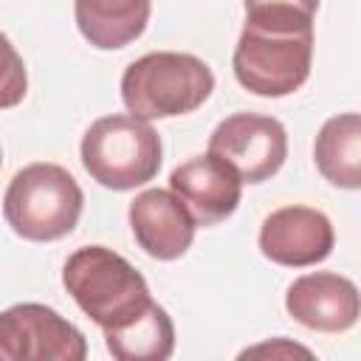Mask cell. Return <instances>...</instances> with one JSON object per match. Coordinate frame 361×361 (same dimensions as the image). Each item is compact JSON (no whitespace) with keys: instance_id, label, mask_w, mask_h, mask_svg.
<instances>
[{"instance_id":"cell-1","label":"cell","mask_w":361,"mask_h":361,"mask_svg":"<svg viewBox=\"0 0 361 361\" xmlns=\"http://www.w3.org/2000/svg\"><path fill=\"white\" fill-rule=\"evenodd\" d=\"M313 65V17L293 8H251L234 45V79L254 96L299 90Z\"/></svg>"},{"instance_id":"cell-2","label":"cell","mask_w":361,"mask_h":361,"mask_svg":"<svg viewBox=\"0 0 361 361\" xmlns=\"http://www.w3.org/2000/svg\"><path fill=\"white\" fill-rule=\"evenodd\" d=\"M62 285L102 333L130 324L155 302L141 271L107 245L76 248L62 265Z\"/></svg>"},{"instance_id":"cell-3","label":"cell","mask_w":361,"mask_h":361,"mask_svg":"<svg viewBox=\"0 0 361 361\" xmlns=\"http://www.w3.org/2000/svg\"><path fill=\"white\" fill-rule=\"evenodd\" d=\"M214 90L212 68L183 51H149L121 76V102L130 116L155 121L195 113Z\"/></svg>"},{"instance_id":"cell-4","label":"cell","mask_w":361,"mask_h":361,"mask_svg":"<svg viewBox=\"0 0 361 361\" xmlns=\"http://www.w3.org/2000/svg\"><path fill=\"white\" fill-rule=\"evenodd\" d=\"M85 209L76 178L51 161H37L14 172L3 195L8 228L28 243H54L68 237Z\"/></svg>"},{"instance_id":"cell-5","label":"cell","mask_w":361,"mask_h":361,"mask_svg":"<svg viewBox=\"0 0 361 361\" xmlns=\"http://www.w3.org/2000/svg\"><path fill=\"white\" fill-rule=\"evenodd\" d=\"M85 172L104 189L130 192L149 183L161 169V135L158 130L130 113H113L96 118L79 144Z\"/></svg>"},{"instance_id":"cell-6","label":"cell","mask_w":361,"mask_h":361,"mask_svg":"<svg viewBox=\"0 0 361 361\" xmlns=\"http://www.w3.org/2000/svg\"><path fill=\"white\" fill-rule=\"evenodd\" d=\"M85 333L39 302H20L0 310V361H82Z\"/></svg>"},{"instance_id":"cell-7","label":"cell","mask_w":361,"mask_h":361,"mask_svg":"<svg viewBox=\"0 0 361 361\" xmlns=\"http://www.w3.org/2000/svg\"><path fill=\"white\" fill-rule=\"evenodd\" d=\"M209 152L234 166L243 183L271 180L288 158L285 124L265 113H231L209 135Z\"/></svg>"},{"instance_id":"cell-8","label":"cell","mask_w":361,"mask_h":361,"mask_svg":"<svg viewBox=\"0 0 361 361\" xmlns=\"http://www.w3.org/2000/svg\"><path fill=\"white\" fill-rule=\"evenodd\" d=\"M259 251L285 268H310L333 254L336 231L324 212L313 206H282L259 226Z\"/></svg>"},{"instance_id":"cell-9","label":"cell","mask_w":361,"mask_h":361,"mask_svg":"<svg viewBox=\"0 0 361 361\" xmlns=\"http://www.w3.org/2000/svg\"><path fill=\"white\" fill-rule=\"evenodd\" d=\"M169 189L183 200L197 226H217L228 220L243 197V180L234 166L209 149L175 166Z\"/></svg>"},{"instance_id":"cell-10","label":"cell","mask_w":361,"mask_h":361,"mask_svg":"<svg viewBox=\"0 0 361 361\" xmlns=\"http://www.w3.org/2000/svg\"><path fill=\"white\" fill-rule=\"evenodd\" d=\"M285 310L293 322L316 333H347L361 313L358 288L353 279L333 271H310L290 282Z\"/></svg>"},{"instance_id":"cell-11","label":"cell","mask_w":361,"mask_h":361,"mask_svg":"<svg viewBox=\"0 0 361 361\" xmlns=\"http://www.w3.org/2000/svg\"><path fill=\"white\" fill-rule=\"evenodd\" d=\"M127 220L138 248L161 262L183 257L192 243L197 223L172 189H144L127 209Z\"/></svg>"},{"instance_id":"cell-12","label":"cell","mask_w":361,"mask_h":361,"mask_svg":"<svg viewBox=\"0 0 361 361\" xmlns=\"http://www.w3.org/2000/svg\"><path fill=\"white\" fill-rule=\"evenodd\" d=\"M152 0H73L79 34L99 51H118L135 42L149 23Z\"/></svg>"},{"instance_id":"cell-13","label":"cell","mask_w":361,"mask_h":361,"mask_svg":"<svg viewBox=\"0 0 361 361\" xmlns=\"http://www.w3.org/2000/svg\"><path fill=\"white\" fill-rule=\"evenodd\" d=\"M313 161L327 183L347 189V192H355L361 186V118L358 113H338L322 124L313 141Z\"/></svg>"},{"instance_id":"cell-14","label":"cell","mask_w":361,"mask_h":361,"mask_svg":"<svg viewBox=\"0 0 361 361\" xmlns=\"http://www.w3.org/2000/svg\"><path fill=\"white\" fill-rule=\"evenodd\" d=\"M104 344L107 353L118 361H166L175 353V324L169 313L152 302L130 324L107 330Z\"/></svg>"},{"instance_id":"cell-15","label":"cell","mask_w":361,"mask_h":361,"mask_svg":"<svg viewBox=\"0 0 361 361\" xmlns=\"http://www.w3.org/2000/svg\"><path fill=\"white\" fill-rule=\"evenodd\" d=\"M28 93V71L11 39L0 31V110L17 107Z\"/></svg>"},{"instance_id":"cell-16","label":"cell","mask_w":361,"mask_h":361,"mask_svg":"<svg viewBox=\"0 0 361 361\" xmlns=\"http://www.w3.org/2000/svg\"><path fill=\"white\" fill-rule=\"evenodd\" d=\"M248 355H271V358H293V355H305V358H310L313 353H310L307 347H302V344L288 341L285 336H276V338H271V341H265V344H257V347H248V350L240 353V358H248Z\"/></svg>"},{"instance_id":"cell-17","label":"cell","mask_w":361,"mask_h":361,"mask_svg":"<svg viewBox=\"0 0 361 361\" xmlns=\"http://www.w3.org/2000/svg\"><path fill=\"white\" fill-rule=\"evenodd\" d=\"M245 11L251 8H293V11H305L310 17H316L319 11V0H243Z\"/></svg>"},{"instance_id":"cell-18","label":"cell","mask_w":361,"mask_h":361,"mask_svg":"<svg viewBox=\"0 0 361 361\" xmlns=\"http://www.w3.org/2000/svg\"><path fill=\"white\" fill-rule=\"evenodd\" d=\"M0 166H3V149H0Z\"/></svg>"}]
</instances>
